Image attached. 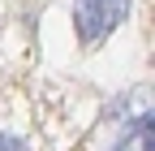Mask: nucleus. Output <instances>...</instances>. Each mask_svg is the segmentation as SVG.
Instances as JSON below:
<instances>
[{
	"mask_svg": "<svg viewBox=\"0 0 155 151\" xmlns=\"http://www.w3.org/2000/svg\"><path fill=\"white\" fill-rule=\"evenodd\" d=\"M125 13H129V0H78L73 22H78L82 43H99L104 35H112L125 22Z\"/></svg>",
	"mask_w": 155,
	"mask_h": 151,
	"instance_id": "f257e3e1",
	"label": "nucleus"
},
{
	"mask_svg": "<svg viewBox=\"0 0 155 151\" xmlns=\"http://www.w3.org/2000/svg\"><path fill=\"white\" fill-rule=\"evenodd\" d=\"M116 151H151V104L138 108L125 125V138L116 143Z\"/></svg>",
	"mask_w": 155,
	"mask_h": 151,
	"instance_id": "f03ea898",
	"label": "nucleus"
},
{
	"mask_svg": "<svg viewBox=\"0 0 155 151\" xmlns=\"http://www.w3.org/2000/svg\"><path fill=\"white\" fill-rule=\"evenodd\" d=\"M0 151H22V143H17V138H5V134H0Z\"/></svg>",
	"mask_w": 155,
	"mask_h": 151,
	"instance_id": "7ed1b4c3",
	"label": "nucleus"
}]
</instances>
